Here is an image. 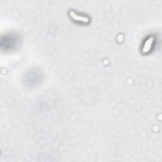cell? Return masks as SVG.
I'll return each mask as SVG.
<instances>
[{
    "mask_svg": "<svg viewBox=\"0 0 162 162\" xmlns=\"http://www.w3.org/2000/svg\"><path fill=\"white\" fill-rule=\"evenodd\" d=\"M69 15L72 18V19H74L75 21H77L82 22H84V23H88L89 21V19H88L87 16L79 15L73 11L70 12Z\"/></svg>",
    "mask_w": 162,
    "mask_h": 162,
    "instance_id": "1",
    "label": "cell"
},
{
    "mask_svg": "<svg viewBox=\"0 0 162 162\" xmlns=\"http://www.w3.org/2000/svg\"><path fill=\"white\" fill-rule=\"evenodd\" d=\"M155 40V38L154 36H150L145 42V45H144L143 46V48H142V52L144 53H146L150 51L151 48V46L153 44V43Z\"/></svg>",
    "mask_w": 162,
    "mask_h": 162,
    "instance_id": "2",
    "label": "cell"
}]
</instances>
